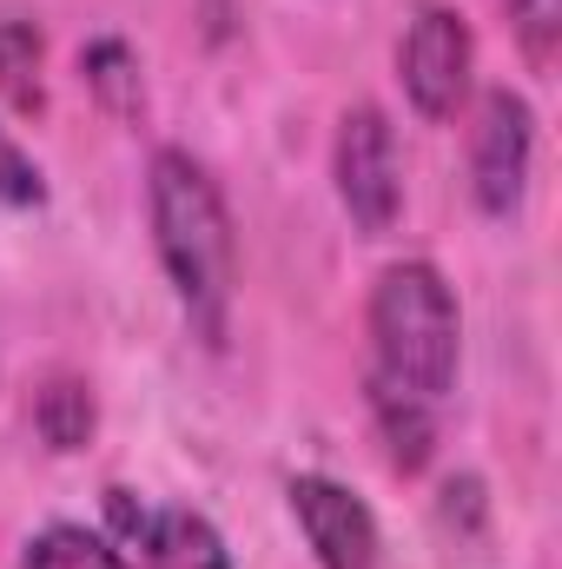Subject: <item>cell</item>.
Segmentation results:
<instances>
[{
  "label": "cell",
  "instance_id": "cell-6",
  "mask_svg": "<svg viewBox=\"0 0 562 569\" xmlns=\"http://www.w3.org/2000/svg\"><path fill=\"white\" fill-rule=\"evenodd\" d=\"M291 517H298L318 569H378V523L344 483L291 477Z\"/></svg>",
  "mask_w": 562,
  "mask_h": 569
},
{
  "label": "cell",
  "instance_id": "cell-10",
  "mask_svg": "<svg viewBox=\"0 0 562 569\" xmlns=\"http://www.w3.org/2000/svg\"><path fill=\"white\" fill-rule=\"evenodd\" d=\"M33 418H40V437H47L53 450H80L87 430H93V398H87L80 385H47Z\"/></svg>",
  "mask_w": 562,
  "mask_h": 569
},
{
  "label": "cell",
  "instance_id": "cell-1",
  "mask_svg": "<svg viewBox=\"0 0 562 569\" xmlns=\"http://www.w3.org/2000/svg\"><path fill=\"white\" fill-rule=\"evenodd\" d=\"M456 298L436 266L404 259L371 284V411L398 470H423L436 443V405L456 385Z\"/></svg>",
  "mask_w": 562,
  "mask_h": 569
},
{
  "label": "cell",
  "instance_id": "cell-12",
  "mask_svg": "<svg viewBox=\"0 0 562 569\" xmlns=\"http://www.w3.org/2000/svg\"><path fill=\"white\" fill-rule=\"evenodd\" d=\"M510 20H516V40L536 67L556 60V40H562V0H510Z\"/></svg>",
  "mask_w": 562,
  "mask_h": 569
},
{
  "label": "cell",
  "instance_id": "cell-4",
  "mask_svg": "<svg viewBox=\"0 0 562 569\" xmlns=\"http://www.w3.org/2000/svg\"><path fill=\"white\" fill-rule=\"evenodd\" d=\"M530 159H536V113L523 93L496 87L476 107V133H470V192L490 219H510L530 192Z\"/></svg>",
  "mask_w": 562,
  "mask_h": 569
},
{
  "label": "cell",
  "instance_id": "cell-9",
  "mask_svg": "<svg viewBox=\"0 0 562 569\" xmlns=\"http://www.w3.org/2000/svg\"><path fill=\"white\" fill-rule=\"evenodd\" d=\"M20 569H127V563H120V550L107 537H93L80 523H53V530H40L27 543Z\"/></svg>",
  "mask_w": 562,
  "mask_h": 569
},
{
  "label": "cell",
  "instance_id": "cell-13",
  "mask_svg": "<svg viewBox=\"0 0 562 569\" xmlns=\"http://www.w3.org/2000/svg\"><path fill=\"white\" fill-rule=\"evenodd\" d=\"M40 199H47L40 166H33L20 146L0 133V212H27V206H40Z\"/></svg>",
  "mask_w": 562,
  "mask_h": 569
},
{
  "label": "cell",
  "instance_id": "cell-2",
  "mask_svg": "<svg viewBox=\"0 0 562 569\" xmlns=\"http://www.w3.org/2000/svg\"><path fill=\"white\" fill-rule=\"evenodd\" d=\"M145 212H152V246H159V266L172 279L179 311L192 318V331L219 351L225 345V325H232V279H239V252H232V219H225V199L212 186V172L165 146L152 152V172H145Z\"/></svg>",
  "mask_w": 562,
  "mask_h": 569
},
{
  "label": "cell",
  "instance_id": "cell-11",
  "mask_svg": "<svg viewBox=\"0 0 562 569\" xmlns=\"http://www.w3.org/2000/svg\"><path fill=\"white\" fill-rule=\"evenodd\" d=\"M80 67H87V80L107 93V107H120V113H127V107L140 100V73H133V53H127L120 40H93Z\"/></svg>",
  "mask_w": 562,
  "mask_h": 569
},
{
  "label": "cell",
  "instance_id": "cell-3",
  "mask_svg": "<svg viewBox=\"0 0 562 569\" xmlns=\"http://www.w3.org/2000/svg\"><path fill=\"white\" fill-rule=\"evenodd\" d=\"M331 172H338V199H344V212H351V226H358L364 239H378V232L398 226L404 179H398V140H391V120H384L378 107L344 113Z\"/></svg>",
  "mask_w": 562,
  "mask_h": 569
},
{
  "label": "cell",
  "instance_id": "cell-7",
  "mask_svg": "<svg viewBox=\"0 0 562 569\" xmlns=\"http://www.w3.org/2000/svg\"><path fill=\"white\" fill-rule=\"evenodd\" d=\"M145 569H232L225 537L199 517V510H152L140 523Z\"/></svg>",
  "mask_w": 562,
  "mask_h": 569
},
{
  "label": "cell",
  "instance_id": "cell-5",
  "mask_svg": "<svg viewBox=\"0 0 562 569\" xmlns=\"http://www.w3.org/2000/svg\"><path fill=\"white\" fill-rule=\"evenodd\" d=\"M470 60H476V47H470L463 13L423 7L418 20H411V33H404V47H398V80H404V93H411V107H418L423 120H450V113L463 107V93H470Z\"/></svg>",
  "mask_w": 562,
  "mask_h": 569
},
{
  "label": "cell",
  "instance_id": "cell-8",
  "mask_svg": "<svg viewBox=\"0 0 562 569\" xmlns=\"http://www.w3.org/2000/svg\"><path fill=\"white\" fill-rule=\"evenodd\" d=\"M40 27L33 20H20V13H0V93L20 107V113H33L40 107Z\"/></svg>",
  "mask_w": 562,
  "mask_h": 569
}]
</instances>
